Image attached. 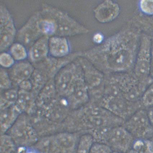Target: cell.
Returning <instances> with one entry per match:
<instances>
[{"label":"cell","instance_id":"obj_1","mask_svg":"<svg viewBox=\"0 0 153 153\" xmlns=\"http://www.w3.org/2000/svg\"><path fill=\"white\" fill-rule=\"evenodd\" d=\"M138 40L137 35L132 32L121 33L113 39L108 56L112 69L122 71L131 67L136 59Z\"/></svg>","mask_w":153,"mask_h":153},{"label":"cell","instance_id":"obj_10","mask_svg":"<svg viewBox=\"0 0 153 153\" xmlns=\"http://www.w3.org/2000/svg\"><path fill=\"white\" fill-rule=\"evenodd\" d=\"M49 39L48 36L42 37L30 47L28 55L33 62H38L47 57L49 53Z\"/></svg>","mask_w":153,"mask_h":153},{"label":"cell","instance_id":"obj_21","mask_svg":"<svg viewBox=\"0 0 153 153\" xmlns=\"http://www.w3.org/2000/svg\"><path fill=\"white\" fill-rule=\"evenodd\" d=\"M10 52L15 60L22 61L27 57V54L25 47L20 43L12 44L10 48Z\"/></svg>","mask_w":153,"mask_h":153},{"label":"cell","instance_id":"obj_3","mask_svg":"<svg viewBox=\"0 0 153 153\" xmlns=\"http://www.w3.org/2000/svg\"><path fill=\"white\" fill-rule=\"evenodd\" d=\"M151 48V39L144 35L135 62L136 78L140 82L149 84L152 82L150 76Z\"/></svg>","mask_w":153,"mask_h":153},{"label":"cell","instance_id":"obj_27","mask_svg":"<svg viewBox=\"0 0 153 153\" xmlns=\"http://www.w3.org/2000/svg\"><path fill=\"white\" fill-rule=\"evenodd\" d=\"M140 9L144 14L153 15V1L142 0L139 3Z\"/></svg>","mask_w":153,"mask_h":153},{"label":"cell","instance_id":"obj_25","mask_svg":"<svg viewBox=\"0 0 153 153\" xmlns=\"http://www.w3.org/2000/svg\"><path fill=\"white\" fill-rule=\"evenodd\" d=\"M0 64L3 68H12L15 64V60L10 54L2 52L0 55Z\"/></svg>","mask_w":153,"mask_h":153},{"label":"cell","instance_id":"obj_34","mask_svg":"<svg viewBox=\"0 0 153 153\" xmlns=\"http://www.w3.org/2000/svg\"><path fill=\"white\" fill-rule=\"evenodd\" d=\"M150 140H152V141L153 142V137H152V138H151L150 139Z\"/></svg>","mask_w":153,"mask_h":153},{"label":"cell","instance_id":"obj_13","mask_svg":"<svg viewBox=\"0 0 153 153\" xmlns=\"http://www.w3.org/2000/svg\"><path fill=\"white\" fill-rule=\"evenodd\" d=\"M75 81L73 71L71 70H65L57 77L55 84L56 89L59 94H69Z\"/></svg>","mask_w":153,"mask_h":153},{"label":"cell","instance_id":"obj_9","mask_svg":"<svg viewBox=\"0 0 153 153\" xmlns=\"http://www.w3.org/2000/svg\"><path fill=\"white\" fill-rule=\"evenodd\" d=\"M34 70V67L29 62L19 63L12 67L10 76L12 80L19 84L23 81L29 80Z\"/></svg>","mask_w":153,"mask_h":153},{"label":"cell","instance_id":"obj_11","mask_svg":"<svg viewBox=\"0 0 153 153\" xmlns=\"http://www.w3.org/2000/svg\"><path fill=\"white\" fill-rule=\"evenodd\" d=\"M22 113L15 105L1 110V134L9 130Z\"/></svg>","mask_w":153,"mask_h":153},{"label":"cell","instance_id":"obj_20","mask_svg":"<svg viewBox=\"0 0 153 153\" xmlns=\"http://www.w3.org/2000/svg\"><path fill=\"white\" fill-rule=\"evenodd\" d=\"M70 94L73 101L79 103L85 99L87 95V90L85 87L80 81L78 82L76 81Z\"/></svg>","mask_w":153,"mask_h":153},{"label":"cell","instance_id":"obj_26","mask_svg":"<svg viewBox=\"0 0 153 153\" xmlns=\"http://www.w3.org/2000/svg\"><path fill=\"white\" fill-rule=\"evenodd\" d=\"M112 152L111 148L107 144L95 142L89 153H111Z\"/></svg>","mask_w":153,"mask_h":153},{"label":"cell","instance_id":"obj_17","mask_svg":"<svg viewBox=\"0 0 153 153\" xmlns=\"http://www.w3.org/2000/svg\"><path fill=\"white\" fill-rule=\"evenodd\" d=\"M127 153H153V142L151 140L135 139Z\"/></svg>","mask_w":153,"mask_h":153},{"label":"cell","instance_id":"obj_30","mask_svg":"<svg viewBox=\"0 0 153 153\" xmlns=\"http://www.w3.org/2000/svg\"><path fill=\"white\" fill-rule=\"evenodd\" d=\"M147 112L149 120L153 127V107L147 109Z\"/></svg>","mask_w":153,"mask_h":153},{"label":"cell","instance_id":"obj_2","mask_svg":"<svg viewBox=\"0 0 153 153\" xmlns=\"http://www.w3.org/2000/svg\"><path fill=\"white\" fill-rule=\"evenodd\" d=\"M80 136L62 132L43 137L32 147L40 153H76Z\"/></svg>","mask_w":153,"mask_h":153},{"label":"cell","instance_id":"obj_12","mask_svg":"<svg viewBox=\"0 0 153 153\" xmlns=\"http://www.w3.org/2000/svg\"><path fill=\"white\" fill-rule=\"evenodd\" d=\"M120 7L117 3L112 1H107L102 4L96 12V15L101 22H108L113 20L118 16Z\"/></svg>","mask_w":153,"mask_h":153},{"label":"cell","instance_id":"obj_31","mask_svg":"<svg viewBox=\"0 0 153 153\" xmlns=\"http://www.w3.org/2000/svg\"><path fill=\"white\" fill-rule=\"evenodd\" d=\"M103 37L102 35L98 33L94 35V40L95 43H101L102 42Z\"/></svg>","mask_w":153,"mask_h":153},{"label":"cell","instance_id":"obj_28","mask_svg":"<svg viewBox=\"0 0 153 153\" xmlns=\"http://www.w3.org/2000/svg\"><path fill=\"white\" fill-rule=\"evenodd\" d=\"M21 90L30 91L33 87L32 83L28 80L23 81L19 84Z\"/></svg>","mask_w":153,"mask_h":153},{"label":"cell","instance_id":"obj_14","mask_svg":"<svg viewBox=\"0 0 153 153\" xmlns=\"http://www.w3.org/2000/svg\"><path fill=\"white\" fill-rule=\"evenodd\" d=\"M69 52V45L65 38L53 37L49 39V53L52 57H64Z\"/></svg>","mask_w":153,"mask_h":153},{"label":"cell","instance_id":"obj_29","mask_svg":"<svg viewBox=\"0 0 153 153\" xmlns=\"http://www.w3.org/2000/svg\"><path fill=\"white\" fill-rule=\"evenodd\" d=\"M19 146L17 149V153H40L36 149L31 147Z\"/></svg>","mask_w":153,"mask_h":153},{"label":"cell","instance_id":"obj_8","mask_svg":"<svg viewBox=\"0 0 153 153\" xmlns=\"http://www.w3.org/2000/svg\"><path fill=\"white\" fill-rule=\"evenodd\" d=\"M36 17L29 21L19 31L18 39L22 44L30 46L34 44L38 39L40 33L37 24Z\"/></svg>","mask_w":153,"mask_h":153},{"label":"cell","instance_id":"obj_33","mask_svg":"<svg viewBox=\"0 0 153 153\" xmlns=\"http://www.w3.org/2000/svg\"><path fill=\"white\" fill-rule=\"evenodd\" d=\"M111 153H121L117 152H115V151H113Z\"/></svg>","mask_w":153,"mask_h":153},{"label":"cell","instance_id":"obj_15","mask_svg":"<svg viewBox=\"0 0 153 153\" xmlns=\"http://www.w3.org/2000/svg\"><path fill=\"white\" fill-rule=\"evenodd\" d=\"M34 103V96L30 91L20 90L19 91L18 99L15 105L22 112L29 110Z\"/></svg>","mask_w":153,"mask_h":153},{"label":"cell","instance_id":"obj_22","mask_svg":"<svg viewBox=\"0 0 153 153\" xmlns=\"http://www.w3.org/2000/svg\"><path fill=\"white\" fill-rule=\"evenodd\" d=\"M140 100L143 108L148 109L153 107V82L144 91Z\"/></svg>","mask_w":153,"mask_h":153},{"label":"cell","instance_id":"obj_6","mask_svg":"<svg viewBox=\"0 0 153 153\" xmlns=\"http://www.w3.org/2000/svg\"><path fill=\"white\" fill-rule=\"evenodd\" d=\"M135 139L123 126L110 129L107 138L106 144L113 151L127 153L131 150Z\"/></svg>","mask_w":153,"mask_h":153},{"label":"cell","instance_id":"obj_19","mask_svg":"<svg viewBox=\"0 0 153 153\" xmlns=\"http://www.w3.org/2000/svg\"><path fill=\"white\" fill-rule=\"evenodd\" d=\"M16 144L9 135L2 134L1 137V153H17Z\"/></svg>","mask_w":153,"mask_h":153},{"label":"cell","instance_id":"obj_24","mask_svg":"<svg viewBox=\"0 0 153 153\" xmlns=\"http://www.w3.org/2000/svg\"><path fill=\"white\" fill-rule=\"evenodd\" d=\"M0 78V85L1 90L4 91L10 89L12 85L11 79L8 74L2 69L1 70Z\"/></svg>","mask_w":153,"mask_h":153},{"label":"cell","instance_id":"obj_32","mask_svg":"<svg viewBox=\"0 0 153 153\" xmlns=\"http://www.w3.org/2000/svg\"><path fill=\"white\" fill-rule=\"evenodd\" d=\"M150 76L151 78L152 79L153 77V46L151 48Z\"/></svg>","mask_w":153,"mask_h":153},{"label":"cell","instance_id":"obj_16","mask_svg":"<svg viewBox=\"0 0 153 153\" xmlns=\"http://www.w3.org/2000/svg\"><path fill=\"white\" fill-rule=\"evenodd\" d=\"M36 18L38 29L42 34L48 36L55 34L57 26L53 19L50 17L40 19L36 16Z\"/></svg>","mask_w":153,"mask_h":153},{"label":"cell","instance_id":"obj_18","mask_svg":"<svg viewBox=\"0 0 153 153\" xmlns=\"http://www.w3.org/2000/svg\"><path fill=\"white\" fill-rule=\"evenodd\" d=\"M94 138L91 134H85L81 136L76 153H89L93 144Z\"/></svg>","mask_w":153,"mask_h":153},{"label":"cell","instance_id":"obj_4","mask_svg":"<svg viewBox=\"0 0 153 153\" xmlns=\"http://www.w3.org/2000/svg\"><path fill=\"white\" fill-rule=\"evenodd\" d=\"M123 125L135 139L150 140L153 137V127L145 109L137 111Z\"/></svg>","mask_w":153,"mask_h":153},{"label":"cell","instance_id":"obj_35","mask_svg":"<svg viewBox=\"0 0 153 153\" xmlns=\"http://www.w3.org/2000/svg\"><path fill=\"white\" fill-rule=\"evenodd\" d=\"M152 82H153V77H152Z\"/></svg>","mask_w":153,"mask_h":153},{"label":"cell","instance_id":"obj_7","mask_svg":"<svg viewBox=\"0 0 153 153\" xmlns=\"http://www.w3.org/2000/svg\"><path fill=\"white\" fill-rule=\"evenodd\" d=\"M16 29L13 20L8 11L1 13V50L4 51L13 43Z\"/></svg>","mask_w":153,"mask_h":153},{"label":"cell","instance_id":"obj_5","mask_svg":"<svg viewBox=\"0 0 153 153\" xmlns=\"http://www.w3.org/2000/svg\"><path fill=\"white\" fill-rule=\"evenodd\" d=\"M8 134L17 146L33 147L38 141V135L29 121L25 117H19Z\"/></svg>","mask_w":153,"mask_h":153},{"label":"cell","instance_id":"obj_23","mask_svg":"<svg viewBox=\"0 0 153 153\" xmlns=\"http://www.w3.org/2000/svg\"><path fill=\"white\" fill-rule=\"evenodd\" d=\"M19 91L15 89H10L4 90L1 94V99L10 105H15L18 99Z\"/></svg>","mask_w":153,"mask_h":153}]
</instances>
